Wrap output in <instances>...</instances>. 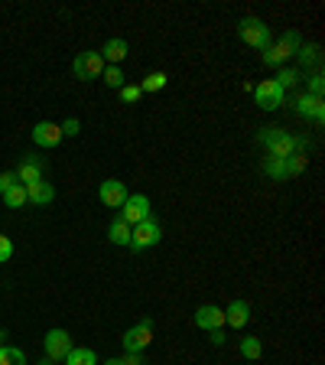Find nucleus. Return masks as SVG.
I'll return each mask as SVG.
<instances>
[{
	"instance_id": "nucleus-11",
	"label": "nucleus",
	"mask_w": 325,
	"mask_h": 365,
	"mask_svg": "<svg viewBox=\"0 0 325 365\" xmlns=\"http://www.w3.org/2000/svg\"><path fill=\"white\" fill-rule=\"evenodd\" d=\"M254 98H257V105L264 108V111H277V108L287 101V91L273 82V78H264V82L254 88Z\"/></svg>"
},
{
	"instance_id": "nucleus-34",
	"label": "nucleus",
	"mask_w": 325,
	"mask_h": 365,
	"mask_svg": "<svg viewBox=\"0 0 325 365\" xmlns=\"http://www.w3.org/2000/svg\"><path fill=\"white\" fill-rule=\"evenodd\" d=\"M105 365H127V362H124V359H107Z\"/></svg>"
},
{
	"instance_id": "nucleus-10",
	"label": "nucleus",
	"mask_w": 325,
	"mask_h": 365,
	"mask_svg": "<svg viewBox=\"0 0 325 365\" xmlns=\"http://www.w3.org/2000/svg\"><path fill=\"white\" fill-rule=\"evenodd\" d=\"M14 173H16V180H20L23 186H30V182L46 180V157H39V153H26V157L20 160V167H16Z\"/></svg>"
},
{
	"instance_id": "nucleus-9",
	"label": "nucleus",
	"mask_w": 325,
	"mask_h": 365,
	"mask_svg": "<svg viewBox=\"0 0 325 365\" xmlns=\"http://www.w3.org/2000/svg\"><path fill=\"white\" fill-rule=\"evenodd\" d=\"M127 182L124 180H117V176H111V180H105L98 186V199H101V205H107V209H121L124 202H127Z\"/></svg>"
},
{
	"instance_id": "nucleus-7",
	"label": "nucleus",
	"mask_w": 325,
	"mask_h": 365,
	"mask_svg": "<svg viewBox=\"0 0 325 365\" xmlns=\"http://www.w3.org/2000/svg\"><path fill=\"white\" fill-rule=\"evenodd\" d=\"M150 342H153V319L144 317L124 333V352H144Z\"/></svg>"
},
{
	"instance_id": "nucleus-2",
	"label": "nucleus",
	"mask_w": 325,
	"mask_h": 365,
	"mask_svg": "<svg viewBox=\"0 0 325 365\" xmlns=\"http://www.w3.org/2000/svg\"><path fill=\"white\" fill-rule=\"evenodd\" d=\"M299 46H303V36H299L296 30H287L280 39H277V43H270L264 49V66L280 68L289 56H296V49H299Z\"/></svg>"
},
{
	"instance_id": "nucleus-19",
	"label": "nucleus",
	"mask_w": 325,
	"mask_h": 365,
	"mask_svg": "<svg viewBox=\"0 0 325 365\" xmlns=\"http://www.w3.org/2000/svg\"><path fill=\"white\" fill-rule=\"evenodd\" d=\"M62 362L65 365H98V356H95V349H88V346H72V352H68Z\"/></svg>"
},
{
	"instance_id": "nucleus-8",
	"label": "nucleus",
	"mask_w": 325,
	"mask_h": 365,
	"mask_svg": "<svg viewBox=\"0 0 325 365\" xmlns=\"http://www.w3.org/2000/svg\"><path fill=\"white\" fill-rule=\"evenodd\" d=\"M72 346H75V342H72V336H68L65 329H49L43 339V349H46L49 362H62V359L72 352Z\"/></svg>"
},
{
	"instance_id": "nucleus-30",
	"label": "nucleus",
	"mask_w": 325,
	"mask_h": 365,
	"mask_svg": "<svg viewBox=\"0 0 325 365\" xmlns=\"http://www.w3.org/2000/svg\"><path fill=\"white\" fill-rule=\"evenodd\" d=\"M59 128H62V137H78V130H82V121H78V118H68V121H62Z\"/></svg>"
},
{
	"instance_id": "nucleus-24",
	"label": "nucleus",
	"mask_w": 325,
	"mask_h": 365,
	"mask_svg": "<svg viewBox=\"0 0 325 365\" xmlns=\"http://www.w3.org/2000/svg\"><path fill=\"white\" fill-rule=\"evenodd\" d=\"M306 167H309V157H306V153H289L287 157V176L289 180L299 176V173H306Z\"/></svg>"
},
{
	"instance_id": "nucleus-28",
	"label": "nucleus",
	"mask_w": 325,
	"mask_h": 365,
	"mask_svg": "<svg viewBox=\"0 0 325 365\" xmlns=\"http://www.w3.org/2000/svg\"><path fill=\"white\" fill-rule=\"evenodd\" d=\"M121 91V101H127V105H137V101H140V95H144V91H140V85H124V88H117Z\"/></svg>"
},
{
	"instance_id": "nucleus-20",
	"label": "nucleus",
	"mask_w": 325,
	"mask_h": 365,
	"mask_svg": "<svg viewBox=\"0 0 325 365\" xmlns=\"http://www.w3.org/2000/svg\"><path fill=\"white\" fill-rule=\"evenodd\" d=\"M260 356H264V342H260L257 336H244V339H241V359L257 362Z\"/></svg>"
},
{
	"instance_id": "nucleus-4",
	"label": "nucleus",
	"mask_w": 325,
	"mask_h": 365,
	"mask_svg": "<svg viewBox=\"0 0 325 365\" xmlns=\"http://www.w3.org/2000/svg\"><path fill=\"white\" fill-rule=\"evenodd\" d=\"M159 238H163V228H159V222L150 215L146 222L134 225L127 248H134V251H146V248H153V245H159Z\"/></svg>"
},
{
	"instance_id": "nucleus-23",
	"label": "nucleus",
	"mask_w": 325,
	"mask_h": 365,
	"mask_svg": "<svg viewBox=\"0 0 325 365\" xmlns=\"http://www.w3.org/2000/svg\"><path fill=\"white\" fill-rule=\"evenodd\" d=\"M0 365H26V352L16 346H0Z\"/></svg>"
},
{
	"instance_id": "nucleus-26",
	"label": "nucleus",
	"mask_w": 325,
	"mask_h": 365,
	"mask_svg": "<svg viewBox=\"0 0 325 365\" xmlns=\"http://www.w3.org/2000/svg\"><path fill=\"white\" fill-rule=\"evenodd\" d=\"M159 88H166V72H150L140 82V91H159Z\"/></svg>"
},
{
	"instance_id": "nucleus-36",
	"label": "nucleus",
	"mask_w": 325,
	"mask_h": 365,
	"mask_svg": "<svg viewBox=\"0 0 325 365\" xmlns=\"http://www.w3.org/2000/svg\"><path fill=\"white\" fill-rule=\"evenodd\" d=\"M0 339H4V336H0Z\"/></svg>"
},
{
	"instance_id": "nucleus-6",
	"label": "nucleus",
	"mask_w": 325,
	"mask_h": 365,
	"mask_svg": "<svg viewBox=\"0 0 325 365\" xmlns=\"http://www.w3.org/2000/svg\"><path fill=\"white\" fill-rule=\"evenodd\" d=\"M150 215H153V209H150V196H144V192H130L127 202L121 205V219L127 222L130 228L140 225V222H146Z\"/></svg>"
},
{
	"instance_id": "nucleus-31",
	"label": "nucleus",
	"mask_w": 325,
	"mask_h": 365,
	"mask_svg": "<svg viewBox=\"0 0 325 365\" xmlns=\"http://www.w3.org/2000/svg\"><path fill=\"white\" fill-rule=\"evenodd\" d=\"M10 258H14V242H10L7 235H0V264L10 261Z\"/></svg>"
},
{
	"instance_id": "nucleus-35",
	"label": "nucleus",
	"mask_w": 325,
	"mask_h": 365,
	"mask_svg": "<svg viewBox=\"0 0 325 365\" xmlns=\"http://www.w3.org/2000/svg\"><path fill=\"white\" fill-rule=\"evenodd\" d=\"M36 365H55V362H49V359H46V356H43V359H39V362H36Z\"/></svg>"
},
{
	"instance_id": "nucleus-3",
	"label": "nucleus",
	"mask_w": 325,
	"mask_h": 365,
	"mask_svg": "<svg viewBox=\"0 0 325 365\" xmlns=\"http://www.w3.org/2000/svg\"><path fill=\"white\" fill-rule=\"evenodd\" d=\"M238 33H241V39L250 46V49H267V46L273 43L270 26H267L260 16H244V20L238 23Z\"/></svg>"
},
{
	"instance_id": "nucleus-12",
	"label": "nucleus",
	"mask_w": 325,
	"mask_h": 365,
	"mask_svg": "<svg viewBox=\"0 0 325 365\" xmlns=\"http://www.w3.org/2000/svg\"><path fill=\"white\" fill-rule=\"evenodd\" d=\"M196 327L212 333V329H225V307H215V304H202L196 310Z\"/></svg>"
},
{
	"instance_id": "nucleus-17",
	"label": "nucleus",
	"mask_w": 325,
	"mask_h": 365,
	"mask_svg": "<svg viewBox=\"0 0 325 365\" xmlns=\"http://www.w3.org/2000/svg\"><path fill=\"white\" fill-rule=\"evenodd\" d=\"M53 199H55L53 182L39 180V182H30V186H26V202H30V205H49Z\"/></svg>"
},
{
	"instance_id": "nucleus-5",
	"label": "nucleus",
	"mask_w": 325,
	"mask_h": 365,
	"mask_svg": "<svg viewBox=\"0 0 325 365\" xmlns=\"http://www.w3.org/2000/svg\"><path fill=\"white\" fill-rule=\"evenodd\" d=\"M105 59H101V53H78L75 59H72V72H75V78H82V82H95V78L105 76Z\"/></svg>"
},
{
	"instance_id": "nucleus-25",
	"label": "nucleus",
	"mask_w": 325,
	"mask_h": 365,
	"mask_svg": "<svg viewBox=\"0 0 325 365\" xmlns=\"http://www.w3.org/2000/svg\"><path fill=\"white\" fill-rule=\"evenodd\" d=\"M299 78H303V76H299V68H280L273 82H277L283 91H287V88H293V85H299Z\"/></svg>"
},
{
	"instance_id": "nucleus-32",
	"label": "nucleus",
	"mask_w": 325,
	"mask_h": 365,
	"mask_svg": "<svg viewBox=\"0 0 325 365\" xmlns=\"http://www.w3.org/2000/svg\"><path fill=\"white\" fill-rule=\"evenodd\" d=\"M16 182H20L16 180V173H0V196H4L10 186H16Z\"/></svg>"
},
{
	"instance_id": "nucleus-14",
	"label": "nucleus",
	"mask_w": 325,
	"mask_h": 365,
	"mask_svg": "<svg viewBox=\"0 0 325 365\" xmlns=\"http://www.w3.org/2000/svg\"><path fill=\"white\" fill-rule=\"evenodd\" d=\"M62 140V128L55 121H39L36 128H33V144L36 147H46V150H49V147H55Z\"/></svg>"
},
{
	"instance_id": "nucleus-22",
	"label": "nucleus",
	"mask_w": 325,
	"mask_h": 365,
	"mask_svg": "<svg viewBox=\"0 0 325 365\" xmlns=\"http://www.w3.org/2000/svg\"><path fill=\"white\" fill-rule=\"evenodd\" d=\"M296 59H299L303 68H319L322 56H319V46H299V49H296Z\"/></svg>"
},
{
	"instance_id": "nucleus-13",
	"label": "nucleus",
	"mask_w": 325,
	"mask_h": 365,
	"mask_svg": "<svg viewBox=\"0 0 325 365\" xmlns=\"http://www.w3.org/2000/svg\"><path fill=\"white\" fill-rule=\"evenodd\" d=\"M296 114H299V118H306V121H312V124H322V121H325V105H322V98H312V95H299V98H296Z\"/></svg>"
},
{
	"instance_id": "nucleus-27",
	"label": "nucleus",
	"mask_w": 325,
	"mask_h": 365,
	"mask_svg": "<svg viewBox=\"0 0 325 365\" xmlns=\"http://www.w3.org/2000/svg\"><path fill=\"white\" fill-rule=\"evenodd\" d=\"M101 78H105V85H111V88H124V72H121V66H107Z\"/></svg>"
},
{
	"instance_id": "nucleus-21",
	"label": "nucleus",
	"mask_w": 325,
	"mask_h": 365,
	"mask_svg": "<svg viewBox=\"0 0 325 365\" xmlns=\"http://www.w3.org/2000/svg\"><path fill=\"white\" fill-rule=\"evenodd\" d=\"M4 205H7V209H23V205H30L26 202V186H23V182L10 186V190L4 192Z\"/></svg>"
},
{
	"instance_id": "nucleus-33",
	"label": "nucleus",
	"mask_w": 325,
	"mask_h": 365,
	"mask_svg": "<svg viewBox=\"0 0 325 365\" xmlns=\"http://www.w3.org/2000/svg\"><path fill=\"white\" fill-rule=\"evenodd\" d=\"M212 346H225V329H212Z\"/></svg>"
},
{
	"instance_id": "nucleus-15",
	"label": "nucleus",
	"mask_w": 325,
	"mask_h": 365,
	"mask_svg": "<svg viewBox=\"0 0 325 365\" xmlns=\"http://www.w3.org/2000/svg\"><path fill=\"white\" fill-rule=\"evenodd\" d=\"M250 304L247 300H231L228 304V310H225V327H231V329H244L250 323Z\"/></svg>"
},
{
	"instance_id": "nucleus-18",
	"label": "nucleus",
	"mask_w": 325,
	"mask_h": 365,
	"mask_svg": "<svg viewBox=\"0 0 325 365\" xmlns=\"http://www.w3.org/2000/svg\"><path fill=\"white\" fill-rule=\"evenodd\" d=\"M130 232H134V228H130L127 222L121 219V212H117L111 222V228H107V238H111V245H130Z\"/></svg>"
},
{
	"instance_id": "nucleus-16",
	"label": "nucleus",
	"mask_w": 325,
	"mask_h": 365,
	"mask_svg": "<svg viewBox=\"0 0 325 365\" xmlns=\"http://www.w3.org/2000/svg\"><path fill=\"white\" fill-rule=\"evenodd\" d=\"M127 53H130V46H127L124 36H111L105 46H101V59H105V66L107 62H111V66H121V62L127 59Z\"/></svg>"
},
{
	"instance_id": "nucleus-29",
	"label": "nucleus",
	"mask_w": 325,
	"mask_h": 365,
	"mask_svg": "<svg viewBox=\"0 0 325 365\" xmlns=\"http://www.w3.org/2000/svg\"><path fill=\"white\" fill-rule=\"evenodd\" d=\"M322 91H325V82H322V72L316 68V72L309 76V95L312 98H322Z\"/></svg>"
},
{
	"instance_id": "nucleus-1",
	"label": "nucleus",
	"mask_w": 325,
	"mask_h": 365,
	"mask_svg": "<svg viewBox=\"0 0 325 365\" xmlns=\"http://www.w3.org/2000/svg\"><path fill=\"white\" fill-rule=\"evenodd\" d=\"M257 144L264 147V153L273 160H283V157H289V153H306V137H293V134H287V130L273 128V124L257 134Z\"/></svg>"
}]
</instances>
